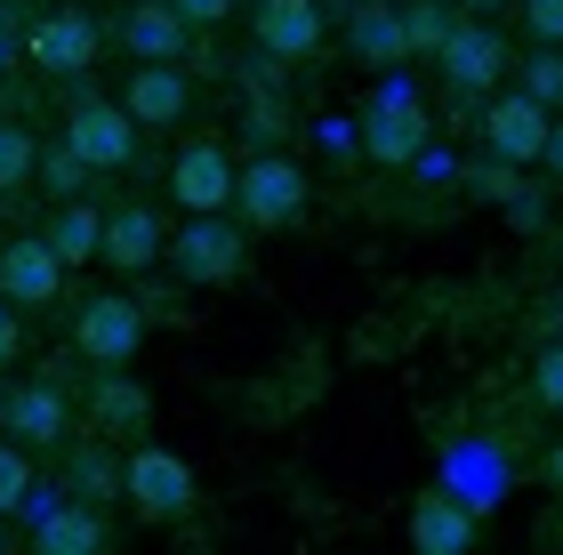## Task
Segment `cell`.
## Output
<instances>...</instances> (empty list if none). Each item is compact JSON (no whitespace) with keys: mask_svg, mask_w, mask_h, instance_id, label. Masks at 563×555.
Segmentation results:
<instances>
[{"mask_svg":"<svg viewBox=\"0 0 563 555\" xmlns=\"http://www.w3.org/2000/svg\"><path fill=\"white\" fill-rule=\"evenodd\" d=\"M234 210L250 234H282V225L306 218V169L290 154H250L234 169Z\"/></svg>","mask_w":563,"mask_h":555,"instance_id":"obj_2","label":"cell"},{"mask_svg":"<svg viewBox=\"0 0 563 555\" xmlns=\"http://www.w3.org/2000/svg\"><path fill=\"white\" fill-rule=\"evenodd\" d=\"M531 395H540L548 411H563V346H540V363H531Z\"/></svg>","mask_w":563,"mask_h":555,"instance_id":"obj_29","label":"cell"},{"mask_svg":"<svg viewBox=\"0 0 563 555\" xmlns=\"http://www.w3.org/2000/svg\"><path fill=\"white\" fill-rule=\"evenodd\" d=\"M523 24H531V41L563 48V0H523Z\"/></svg>","mask_w":563,"mask_h":555,"instance_id":"obj_30","label":"cell"},{"mask_svg":"<svg viewBox=\"0 0 563 555\" xmlns=\"http://www.w3.org/2000/svg\"><path fill=\"white\" fill-rule=\"evenodd\" d=\"M234 169H242V162L225 154L218 137H194L186 154L169 162V193H177V210H186V218H194V210H234Z\"/></svg>","mask_w":563,"mask_h":555,"instance_id":"obj_10","label":"cell"},{"mask_svg":"<svg viewBox=\"0 0 563 555\" xmlns=\"http://www.w3.org/2000/svg\"><path fill=\"white\" fill-rule=\"evenodd\" d=\"M548 106H540V97H492V106H483V145H492V154H507V162H540V145H548Z\"/></svg>","mask_w":563,"mask_h":555,"instance_id":"obj_13","label":"cell"},{"mask_svg":"<svg viewBox=\"0 0 563 555\" xmlns=\"http://www.w3.org/2000/svg\"><path fill=\"white\" fill-rule=\"evenodd\" d=\"M363 154H371L378 169H411V162L427 154V97H419V89L387 81V89L363 106Z\"/></svg>","mask_w":563,"mask_h":555,"instance_id":"obj_4","label":"cell"},{"mask_svg":"<svg viewBox=\"0 0 563 555\" xmlns=\"http://www.w3.org/2000/svg\"><path fill=\"white\" fill-rule=\"evenodd\" d=\"M97 234H106V210H89L81 193L57 201V210H48V225H41V242L57 249V266H89V258H97Z\"/></svg>","mask_w":563,"mask_h":555,"instance_id":"obj_21","label":"cell"},{"mask_svg":"<svg viewBox=\"0 0 563 555\" xmlns=\"http://www.w3.org/2000/svg\"><path fill=\"white\" fill-rule=\"evenodd\" d=\"M0 426H9V443H24V451H57L73 435V402H65V387L33 378V387L0 395Z\"/></svg>","mask_w":563,"mask_h":555,"instance_id":"obj_11","label":"cell"},{"mask_svg":"<svg viewBox=\"0 0 563 555\" xmlns=\"http://www.w3.org/2000/svg\"><path fill=\"white\" fill-rule=\"evenodd\" d=\"M24 355V322H16V307H9V298H0V370H9Z\"/></svg>","mask_w":563,"mask_h":555,"instance_id":"obj_32","label":"cell"},{"mask_svg":"<svg viewBox=\"0 0 563 555\" xmlns=\"http://www.w3.org/2000/svg\"><path fill=\"white\" fill-rule=\"evenodd\" d=\"M162 242H169V225L145 210V201H130V210H106V234H97V258L121 266V274H145L153 258H162Z\"/></svg>","mask_w":563,"mask_h":555,"instance_id":"obj_17","label":"cell"},{"mask_svg":"<svg viewBox=\"0 0 563 555\" xmlns=\"http://www.w3.org/2000/svg\"><path fill=\"white\" fill-rule=\"evenodd\" d=\"M65 145L97 169V178H113V169H130V162H137V121H130V106H106V97H73V106H65Z\"/></svg>","mask_w":563,"mask_h":555,"instance_id":"obj_6","label":"cell"},{"mask_svg":"<svg viewBox=\"0 0 563 555\" xmlns=\"http://www.w3.org/2000/svg\"><path fill=\"white\" fill-rule=\"evenodd\" d=\"M162 258L186 274V282L225 290V282H242V274H250V234H242L225 210H194V218L162 242Z\"/></svg>","mask_w":563,"mask_h":555,"instance_id":"obj_1","label":"cell"},{"mask_svg":"<svg viewBox=\"0 0 563 555\" xmlns=\"http://www.w3.org/2000/svg\"><path fill=\"white\" fill-rule=\"evenodd\" d=\"M346 57L371 65V73L411 65V41H402V9H395V0H363V9L346 16Z\"/></svg>","mask_w":563,"mask_h":555,"instance_id":"obj_15","label":"cell"},{"mask_svg":"<svg viewBox=\"0 0 563 555\" xmlns=\"http://www.w3.org/2000/svg\"><path fill=\"white\" fill-rule=\"evenodd\" d=\"M57 290H65L57 249L41 234H0V298H9V307L41 314V307H57Z\"/></svg>","mask_w":563,"mask_h":555,"instance_id":"obj_9","label":"cell"},{"mask_svg":"<svg viewBox=\"0 0 563 555\" xmlns=\"http://www.w3.org/2000/svg\"><path fill=\"white\" fill-rule=\"evenodd\" d=\"M451 9H467V16H492V9H499V0H451Z\"/></svg>","mask_w":563,"mask_h":555,"instance_id":"obj_36","label":"cell"},{"mask_svg":"<svg viewBox=\"0 0 563 555\" xmlns=\"http://www.w3.org/2000/svg\"><path fill=\"white\" fill-rule=\"evenodd\" d=\"M121 499H130L145 523H186L194 499H201V484H194V467L177 459V451H153L137 435V451L121 459Z\"/></svg>","mask_w":563,"mask_h":555,"instance_id":"obj_3","label":"cell"},{"mask_svg":"<svg viewBox=\"0 0 563 555\" xmlns=\"http://www.w3.org/2000/svg\"><path fill=\"white\" fill-rule=\"evenodd\" d=\"M89 426H97L106 443H137L145 426H153V395H145L137 378H130V363H121V370H97V378H89Z\"/></svg>","mask_w":563,"mask_h":555,"instance_id":"obj_12","label":"cell"},{"mask_svg":"<svg viewBox=\"0 0 563 555\" xmlns=\"http://www.w3.org/2000/svg\"><path fill=\"white\" fill-rule=\"evenodd\" d=\"M258 48L282 65H306L322 48V9L314 0H258Z\"/></svg>","mask_w":563,"mask_h":555,"instance_id":"obj_18","label":"cell"},{"mask_svg":"<svg viewBox=\"0 0 563 555\" xmlns=\"http://www.w3.org/2000/svg\"><path fill=\"white\" fill-rule=\"evenodd\" d=\"M65 491L89 499V508H106V499H121V459L97 451V443H73L65 451Z\"/></svg>","mask_w":563,"mask_h":555,"instance_id":"obj_22","label":"cell"},{"mask_svg":"<svg viewBox=\"0 0 563 555\" xmlns=\"http://www.w3.org/2000/svg\"><path fill=\"white\" fill-rule=\"evenodd\" d=\"M121 48H130L137 65H177L194 48V24L169 9V0H137L130 16H121Z\"/></svg>","mask_w":563,"mask_h":555,"instance_id":"obj_16","label":"cell"},{"mask_svg":"<svg viewBox=\"0 0 563 555\" xmlns=\"http://www.w3.org/2000/svg\"><path fill=\"white\" fill-rule=\"evenodd\" d=\"M0 57H24V24H16V0H0Z\"/></svg>","mask_w":563,"mask_h":555,"instance_id":"obj_33","label":"cell"},{"mask_svg":"<svg viewBox=\"0 0 563 555\" xmlns=\"http://www.w3.org/2000/svg\"><path fill=\"white\" fill-rule=\"evenodd\" d=\"M523 97H540L548 113L563 106V48H548V41H540V48L523 57Z\"/></svg>","mask_w":563,"mask_h":555,"instance_id":"obj_26","label":"cell"},{"mask_svg":"<svg viewBox=\"0 0 563 555\" xmlns=\"http://www.w3.org/2000/svg\"><path fill=\"white\" fill-rule=\"evenodd\" d=\"M24 491H33V451H24V443H0V515H16Z\"/></svg>","mask_w":563,"mask_h":555,"instance_id":"obj_27","label":"cell"},{"mask_svg":"<svg viewBox=\"0 0 563 555\" xmlns=\"http://www.w3.org/2000/svg\"><path fill=\"white\" fill-rule=\"evenodd\" d=\"M467 193H483V201H516V162H507V154H483V162L467 169Z\"/></svg>","mask_w":563,"mask_h":555,"instance_id":"obj_28","label":"cell"},{"mask_svg":"<svg viewBox=\"0 0 563 555\" xmlns=\"http://www.w3.org/2000/svg\"><path fill=\"white\" fill-rule=\"evenodd\" d=\"M89 178H97V169H89L81 154H73L65 137H57V145H41V162H33V186H41L48 201H73V193H81Z\"/></svg>","mask_w":563,"mask_h":555,"instance_id":"obj_23","label":"cell"},{"mask_svg":"<svg viewBox=\"0 0 563 555\" xmlns=\"http://www.w3.org/2000/svg\"><path fill=\"white\" fill-rule=\"evenodd\" d=\"M434 65H443V81H451L459 97H492L499 73H507V41H499L483 16H467V24H451V33H443Z\"/></svg>","mask_w":563,"mask_h":555,"instance_id":"obj_8","label":"cell"},{"mask_svg":"<svg viewBox=\"0 0 563 555\" xmlns=\"http://www.w3.org/2000/svg\"><path fill=\"white\" fill-rule=\"evenodd\" d=\"M33 162H41V137L24 121H0V201L33 186Z\"/></svg>","mask_w":563,"mask_h":555,"instance_id":"obj_24","label":"cell"},{"mask_svg":"<svg viewBox=\"0 0 563 555\" xmlns=\"http://www.w3.org/2000/svg\"><path fill=\"white\" fill-rule=\"evenodd\" d=\"M548 484H555V491H563V435H555V443H548Z\"/></svg>","mask_w":563,"mask_h":555,"instance_id":"obj_35","label":"cell"},{"mask_svg":"<svg viewBox=\"0 0 563 555\" xmlns=\"http://www.w3.org/2000/svg\"><path fill=\"white\" fill-rule=\"evenodd\" d=\"M169 9H177V16H186V24H194V33H218V24H225V16H234V0H169Z\"/></svg>","mask_w":563,"mask_h":555,"instance_id":"obj_31","label":"cell"},{"mask_svg":"<svg viewBox=\"0 0 563 555\" xmlns=\"http://www.w3.org/2000/svg\"><path fill=\"white\" fill-rule=\"evenodd\" d=\"M121 106H130L137 130H177V121L194 113V81L177 65H137L130 89H121Z\"/></svg>","mask_w":563,"mask_h":555,"instance_id":"obj_14","label":"cell"},{"mask_svg":"<svg viewBox=\"0 0 563 555\" xmlns=\"http://www.w3.org/2000/svg\"><path fill=\"white\" fill-rule=\"evenodd\" d=\"M451 24H459L451 0H402V41H411V57H434Z\"/></svg>","mask_w":563,"mask_h":555,"instance_id":"obj_25","label":"cell"},{"mask_svg":"<svg viewBox=\"0 0 563 555\" xmlns=\"http://www.w3.org/2000/svg\"><path fill=\"white\" fill-rule=\"evenodd\" d=\"M33 547H41V555H97V547H106V515H97L89 499L48 508V515L33 523Z\"/></svg>","mask_w":563,"mask_h":555,"instance_id":"obj_20","label":"cell"},{"mask_svg":"<svg viewBox=\"0 0 563 555\" xmlns=\"http://www.w3.org/2000/svg\"><path fill=\"white\" fill-rule=\"evenodd\" d=\"M411 547L419 555H467L475 547V508L459 491H419L411 508Z\"/></svg>","mask_w":563,"mask_h":555,"instance_id":"obj_19","label":"cell"},{"mask_svg":"<svg viewBox=\"0 0 563 555\" xmlns=\"http://www.w3.org/2000/svg\"><path fill=\"white\" fill-rule=\"evenodd\" d=\"M540 169H548V178H563V121H548V145H540Z\"/></svg>","mask_w":563,"mask_h":555,"instance_id":"obj_34","label":"cell"},{"mask_svg":"<svg viewBox=\"0 0 563 555\" xmlns=\"http://www.w3.org/2000/svg\"><path fill=\"white\" fill-rule=\"evenodd\" d=\"M137 346H145V307H137V298L106 290V298H89V307L73 314V355L97 363V370L137 363Z\"/></svg>","mask_w":563,"mask_h":555,"instance_id":"obj_5","label":"cell"},{"mask_svg":"<svg viewBox=\"0 0 563 555\" xmlns=\"http://www.w3.org/2000/svg\"><path fill=\"white\" fill-rule=\"evenodd\" d=\"M97 48H106V33H97V16H81V9H48L41 24H24V57H33V73H48V81L89 73Z\"/></svg>","mask_w":563,"mask_h":555,"instance_id":"obj_7","label":"cell"}]
</instances>
